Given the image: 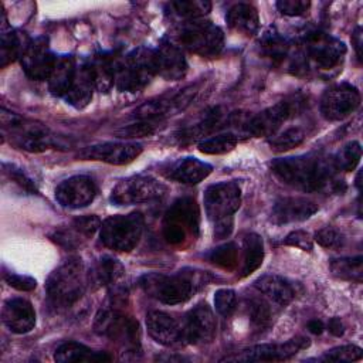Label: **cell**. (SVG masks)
Here are the masks:
<instances>
[{"instance_id": "cell-1", "label": "cell", "mask_w": 363, "mask_h": 363, "mask_svg": "<svg viewBox=\"0 0 363 363\" xmlns=\"http://www.w3.org/2000/svg\"><path fill=\"white\" fill-rule=\"evenodd\" d=\"M272 173L285 184L313 193L330 189L332 191H342V180L335 177L333 159L322 155H301L292 157L277 159L271 163Z\"/></svg>"}, {"instance_id": "cell-2", "label": "cell", "mask_w": 363, "mask_h": 363, "mask_svg": "<svg viewBox=\"0 0 363 363\" xmlns=\"http://www.w3.org/2000/svg\"><path fill=\"white\" fill-rule=\"evenodd\" d=\"M208 281L210 275L207 272L183 268L173 275H143L139 279V285L149 296L167 305H177L189 301L199 289L207 285Z\"/></svg>"}, {"instance_id": "cell-3", "label": "cell", "mask_w": 363, "mask_h": 363, "mask_svg": "<svg viewBox=\"0 0 363 363\" xmlns=\"http://www.w3.org/2000/svg\"><path fill=\"white\" fill-rule=\"evenodd\" d=\"M204 208L214 225L217 240L227 238L234 225V213L241 204V189L234 182H220L208 186L204 191Z\"/></svg>"}, {"instance_id": "cell-4", "label": "cell", "mask_w": 363, "mask_h": 363, "mask_svg": "<svg viewBox=\"0 0 363 363\" xmlns=\"http://www.w3.org/2000/svg\"><path fill=\"white\" fill-rule=\"evenodd\" d=\"M1 129L11 145L27 152H44L54 145V138L45 125L4 108H1Z\"/></svg>"}, {"instance_id": "cell-5", "label": "cell", "mask_w": 363, "mask_h": 363, "mask_svg": "<svg viewBox=\"0 0 363 363\" xmlns=\"http://www.w3.org/2000/svg\"><path fill=\"white\" fill-rule=\"evenodd\" d=\"M47 295L55 308H68L77 302L85 288L81 258L71 257L55 268L47 279Z\"/></svg>"}, {"instance_id": "cell-6", "label": "cell", "mask_w": 363, "mask_h": 363, "mask_svg": "<svg viewBox=\"0 0 363 363\" xmlns=\"http://www.w3.org/2000/svg\"><path fill=\"white\" fill-rule=\"evenodd\" d=\"M157 75L156 50L139 47L116 62L115 84L121 92H138Z\"/></svg>"}, {"instance_id": "cell-7", "label": "cell", "mask_w": 363, "mask_h": 363, "mask_svg": "<svg viewBox=\"0 0 363 363\" xmlns=\"http://www.w3.org/2000/svg\"><path fill=\"white\" fill-rule=\"evenodd\" d=\"M182 50H187L200 57H216L224 47L221 28L210 21L191 20L177 27L174 37L170 38Z\"/></svg>"}, {"instance_id": "cell-8", "label": "cell", "mask_w": 363, "mask_h": 363, "mask_svg": "<svg viewBox=\"0 0 363 363\" xmlns=\"http://www.w3.org/2000/svg\"><path fill=\"white\" fill-rule=\"evenodd\" d=\"M143 216L140 213H129L125 216H112L102 221L99 228L101 242L113 251H132L143 233Z\"/></svg>"}, {"instance_id": "cell-9", "label": "cell", "mask_w": 363, "mask_h": 363, "mask_svg": "<svg viewBox=\"0 0 363 363\" xmlns=\"http://www.w3.org/2000/svg\"><path fill=\"white\" fill-rule=\"evenodd\" d=\"M166 190V186L157 179L147 174H135L118 182L109 199L115 206L142 204L162 199Z\"/></svg>"}, {"instance_id": "cell-10", "label": "cell", "mask_w": 363, "mask_h": 363, "mask_svg": "<svg viewBox=\"0 0 363 363\" xmlns=\"http://www.w3.org/2000/svg\"><path fill=\"white\" fill-rule=\"evenodd\" d=\"M96 333L108 336L125 346L126 352H139V326L138 322L118 309H102L98 312L94 323Z\"/></svg>"}, {"instance_id": "cell-11", "label": "cell", "mask_w": 363, "mask_h": 363, "mask_svg": "<svg viewBox=\"0 0 363 363\" xmlns=\"http://www.w3.org/2000/svg\"><path fill=\"white\" fill-rule=\"evenodd\" d=\"M164 238L170 244H182L189 234L196 235L199 228V208L191 199H179L167 211L163 225Z\"/></svg>"}, {"instance_id": "cell-12", "label": "cell", "mask_w": 363, "mask_h": 363, "mask_svg": "<svg viewBox=\"0 0 363 363\" xmlns=\"http://www.w3.org/2000/svg\"><path fill=\"white\" fill-rule=\"evenodd\" d=\"M360 105V94L350 84H337L325 91L320 99V113L328 121H342Z\"/></svg>"}, {"instance_id": "cell-13", "label": "cell", "mask_w": 363, "mask_h": 363, "mask_svg": "<svg viewBox=\"0 0 363 363\" xmlns=\"http://www.w3.org/2000/svg\"><path fill=\"white\" fill-rule=\"evenodd\" d=\"M306 54L318 68L332 69L342 62L346 45L329 34L312 33L306 37Z\"/></svg>"}, {"instance_id": "cell-14", "label": "cell", "mask_w": 363, "mask_h": 363, "mask_svg": "<svg viewBox=\"0 0 363 363\" xmlns=\"http://www.w3.org/2000/svg\"><path fill=\"white\" fill-rule=\"evenodd\" d=\"M309 346L308 337H294L285 343H267V345H255L245 350H242L235 357H228L227 360L235 362H279L286 360L296 354L299 350L306 349Z\"/></svg>"}, {"instance_id": "cell-15", "label": "cell", "mask_w": 363, "mask_h": 363, "mask_svg": "<svg viewBox=\"0 0 363 363\" xmlns=\"http://www.w3.org/2000/svg\"><path fill=\"white\" fill-rule=\"evenodd\" d=\"M143 147L136 142H105L88 146L78 153L84 160H98L109 164H128L133 162Z\"/></svg>"}, {"instance_id": "cell-16", "label": "cell", "mask_w": 363, "mask_h": 363, "mask_svg": "<svg viewBox=\"0 0 363 363\" xmlns=\"http://www.w3.org/2000/svg\"><path fill=\"white\" fill-rule=\"evenodd\" d=\"M96 196L95 182L84 174L72 176L61 182L55 189V200L65 208H82Z\"/></svg>"}, {"instance_id": "cell-17", "label": "cell", "mask_w": 363, "mask_h": 363, "mask_svg": "<svg viewBox=\"0 0 363 363\" xmlns=\"http://www.w3.org/2000/svg\"><path fill=\"white\" fill-rule=\"evenodd\" d=\"M20 60L21 67L28 78L34 81H44L50 78L57 57L50 51L47 38L38 37L30 41L27 50Z\"/></svg>"}, {"instance_id": "cell-18", "label": "cell", "mask_w": 363, "mask_h": 363, "mask_svg": "<svg viewBox=\"0 0 363 363\" xmlns=\"http://www.w3.org/2000/svg\"><path fill=\"white\" fill-rule=\"evenodd\" d=\"M298 105L299 102H296L295 99H288L264 109L248 121V133H251L252 136H274L281 125L294 115Z\"/></svg>"}, {"instance_id": "cell-19", "label": "cell", "mask_w": 363, "mask_h": 363, "mask_svg": "<svg viewBox=\"0 0 363 363\" xmlns=\"http://www.w3.org/2000/svg\"><path fill=\"white\" fill-rule=\"evenodd\" d=\"M217 332V320L207 303H199L186 316L183 337L194 345L210 343Z\"/></svg>"}, {"instance_id": "cell-20", "label": "cell", "mask_w": 363, "mask_h": 363, "mask_svg": "<svg viewBox=\"0 0 363 363\" xmlns=\"http://www.w3.org/2000/svg\"><path fill=\"white\" fill-rule=\"evenodd\" d=\"M318 211V204L306 197H281L272 207V220L278 224L308 220Z\"/></svg>"}, {"instance_id": "cell-21", "label": "cell", "mask_w": 363, "mask_h": 363, "mask_svg": "<svg viewBox=\"0 0 363 363\" xmlns=\"http://www.w3.org/2000/svg\"><path fill=\"white\" fill-rule=\"evenodd\" d=\"M1 320L13 333H27L35 325V312L31 303L23 298H11L4 302Z\"/></svg>"}, {"instance_id": "cell-22", "label": "cell", "mask_w": 363, "mask_h": 363, "mask_svg": "<svg viewBox=\"0 0 363 363\" xmlns=\"http://www.w3.org/2000/svg\"><path fill=\"white\" fill-rule=\"evenodd\" d=\"M146 328L150 337L164 346H172L183 339V326L162 311H150L146 315Z\"/></svg>"}, {"instance_id": "cell-23", "label": "cell", "mask_w": 363, "mask_h": 363, "mask_svg": "<svg viewBox=\"0 0 363 363\" xmlns=\"http://www.w3.org/2000/svg\"><path fill=\"white\" fill-rule=\"evenodd\" d=\"M156 60L157 75L166 81H177L183 78L187 71V61L183 50L172 40L164 41L159 48H156Z\"/></svg>"}, {"instance_id": "cell-24", "label": "cell", "mask_w": 363, "mask_h": 363, "mask_svg": "<svg viewBox=\"0 0 363 363\" xmlns=\"http://www.w3.org/2000/svg\"><path fill=\"white\" fill-rule=\"evenodd\" d=\"M23 33L11 28L7 24L4 11L1 13V35H0V67L4 68L17 58H21L30 44Z\"/></svg>"}, {"instance_id": "cell-25", "label": "cell", "mask_w": 363, "mask_h": 363, "mask_svg": "<svg viewBox=\"0 0 363 363\" xmlns=\"http://www.w3.org/2000/svg\"><path fill=\"white\" fill-rule=\"evenodd\" d=\"M211 164L197 157H183L172 164L167 177L184 184H197L203 182L211 173Z\"/></svg>"}, {"instance_id": "cell-26", "label": "cell", "mask_w": 363, "mask_h": 363, "mask_svg": "<svg viewBox=\"0 0 363 363\" xmlns=\"http://www.w3.org/2000/svg\"><path fill=\"white\" fill-rule=\"evenodd\" d=\"M94 89H96V88H95V81H94L91 65L82 64L79 68H77L72 85L64 98L74 108L82 109L91 102Z\"/></svg>"}, {"instance_id": "cell-27", "label": "cell", "mask_w": 363, "mask_h": 363, "mask_svg": "<svg viewBox=\"0 0 363 363\" xmlns=\"http://www.w3.org/2000/svg\"><path fill=\"white\" fill-rule=\"evenodd\" d=\"M254 286L265 296L269 302L278 306H286L295 296L294 286L282 277L267 274L259 277Z\"/></svg>"}, {"instance_id": "cell-28", "label": "cell", "mask_w": 363, "mask_h": 363, "mask_svg": "<svg viewBox=\"0 0 363 363\" xmlns=\"http://www.w3.org/2000/svg\"><path fill=\"white\" fill-rule=\"evenodd\" d=\"M225 20L233 30L245 35H254L259 28L258 11L248 3H237L231 6L227 11Z\"/></svg>"}, {"instance_id": "cell-29", "label": "cell", "mask_w": 363, "mask_h": 363, "mask_svg": "<svg viewBox=\"0 0 363 363\" xmlns=\"http://www.w3.org/2000/svg\"><path fill=\"white\" fill-rule=\"evenodd\" d=\"M75 72H77V67H75L74 57L71 55L57 57L54 69L50 78L47 79L51 94L55 96H65L72 85Z\"/></svg>"}, {"instance_id": "cell-30", "label": "cell", "mask_w": 363, "mask_h": 363, "mask_svg": "<svg viewBox=\"0 0 363 363\" xmlns=\"http://www.w3.org/2000/svg\"><path fill=\"white\" fill-rule=\"evenodd\" d=\"M55 362H109L112 357L105 352H95L78 342L62 343L54 353Z\"/></svg>"}, {"instance_id": "cell-31", "label": "cell", "mask_w": 363, "mask_h": 363, "mask_svg": "<svg viewBox=\"0 0 363 363\" xmlns=\"http://www.w3.org/2000/svg\"><path fill=\"white\" fill-rule=\"evenodd\" d=\"M91 69L95 81V88L101 92H109L115 84L116 62L108 54L96 55L91 62Z\"/></svg>"}, {"instance_id": "cell-32", "label": "cell", "mask_w": 363, "mask_h": 363, "mask_svg": "<svg viewBox=\"0 0 363 363\" xmlns=\"http://www.w3.org/2000/svg\"><path fill=\"white\" fill-rule=\"evenodd\" d=\"M242 250H244V259H242L241 277H247L252 274L255 269H258L259 265L262 264L264 241L258 234L250 233L244 237Z\"/></svg>"}, {"instance_id": "cell-33", "label": "cell", "mask_w": 363, "mask_h": 363, "mask_svg": "<svg viewBox=\"0 0 363 363\" xmlns=\"http://www.w3.org/2000/svg\"><path fill=\"white\" fill-rule=\"evenodd\" d=\"M169 9L177 17L191 21L206 16L211 10V3L207 0H179L169 3Z\"/></svg>"}, {"instance_id": "cell-34", "label": "cell", "mask_w": 363, "mask_h": 363, "mask_svg": "<svg viewBox=\"0 0 363 363\" xmlns=\"http://www.w3.org/2000/svg\"><path fill=\"white\" fill-rule=\"evenodd\" d=\"M362 262H363V258L360 255L332 259L330 271L337 278L362 282V277H363Z\"/></svg>"}, {"instance_id": "cell-35", "label": "cell", "mask_w": 363, "mask_h": 363, "mask_svg": "<svg viewBox=\"0 0 363 363\" xmlns=\"http://www.w3.org/2000/svg\"><path fill=\"white\" fill-rule=\"evenodd\" d=\"M123 275H125V268L119 261L111 257L101 258L96 267V278L102 285L113 288L119 285V281L123 278Z\"/></svg>"}, {"instance_id": "cell-36", "label": "cell", "mask_w": 363, "mask_h": 363, "mask_svg": "<svg viewBox=\"0 0 363 363\" xmlns=\"http://www.w3.org/2000/svg\"><path fill=\"white\" fill-rule=\"evenodd\" d=\"M238 139L234 133L225 132L216 135L213 138L204 139L203 142L199 143V150L206 155H223L230 150H233L237 145Z\"/></svg>"}, {"instance_id": "cell-37", "label": "cell", "mask_w": 363, "mask_h": 363, "mask_svg": "<svg viewBox=\"0 0 363 363\" xmlns=\"http://www.w3.org/2000/svg\"><path fill=\"white\" fill-rule=\"evenodd\" d=\"M360 157H362V146L357 140H352L346 143L343 147H340L337 155L333 157V163L337 170L352 172L359 164Z\"/></svg>"}, {"instance_id": "cell-38", "label": "cell", "mask_w": 363, "mask_h": 363, "mask_svg": "<svg viewBox=\"0 0 363 363\" xmlns=\"http://www.w3.org/2000/svg\"><path fill=\"white\" fill-rule=\"evenodd\" d=\"M207 258L210 262L225 268V269H233L237 265V258H238V250L234 242H227L224 245H220L214 250H211L207 254Z\"/></svg>"}, {"instance_id": "cell-39", "label": "cell", "mask_w": 363, "mask_h": 363, "mask_svg": "<svg viewBox=\"0 0 363 363\" xmlns=\"http://www.w3.org/2000/svg\"><path fill=\"white\" fill-rule=\"evenodd\" d=\"M305 139V133L301 128H289L282 133L271 139V147L277 152H285L295 146H299Z\"/></svg>"}, {"instance_id": "cell-40", "label": "cell", "mask_w": 363, "mask_h": 363, "mask_svg": "<svg viewBox=\"0 0 363 363\" xmlns=\"http://www.w3.org/2000/svg\"><path fill=\"white\" fill-rule=\"evenodd\" d=\"M261 45L264 52L272 60H282L288 51L286 43L275 31L265 33V35L262 37Z\"/></svg>"}, {"instance_id": "cell-41", "label": "cell", "mask_w": 363, "mask_h": 363, "mask_svg": "<svg viewBox=\"0 0 363 363\" xmlns=\"http://www.w3.org/2000/svg\"><path fill=\"white\" fill-rule=\"evenodd\" d=\"M315 241L328 250H340L345 245L343 234L335 227H323L316 231Z\"/></svg>"}, {"instance_id": "cell-42", "label": "cell", "mask_w": 363, "mask_h": 363, "mask_svg": "<svg viewBox=\"0 0 363 363\" xmlns=\"http://www.w3.org/2000/svg\"><path fill=\"white\" fill-rule=\"evenodd\" d=\"M363 356L362 349L356 345H345V346H337L330 350H328L323 356L325 360H332V362H354L360 360Z\"/></svg>"}, {"instance_id": "cell-43", "label": "cell", "mask_w": 363, "mask_h": 363, "mask_svg": "<svg viewBox=\"0 0 363 363\" xmlns=\"http://www.w3.org/2000/svg\"><path fill=\"white\" fill-rule=\"evenodd\" d=\"M235 292L233 289H218L214 295V306L223 316H228L235 309Z\"/></svg>"}, {"instance_id": "cell-44", "label": "cell", "mask_w": 363, "mask_h": 363, "mask_svg": "<svg viewBox=\"0 0 363 363\" xmlns=\"http://www.w3.org/2000/svg\"><path fill=\"white\" fill-rule=\"evenodd\" d=\"M248 313L251 318V322L258 328H265L269 325L271 320V309L267 303L262 301H251Z\"/></svg>"}, {"instance_id": "cell-45", "label": "cell", "mask_w": 363, "mask_h": 363, "mask_svg": "<svg viewBox=\"0 0 363 363\" xmlns=\"http://www.w3.org/2000/svg\"><path fill=\"white\" fill-rule=\"evenodd\" d=\"M101 220L96 216H82V217H77L71 225L84 237V238H89L95 234L96 230L101 228Z\"/></svg>"}, {"instance_id": "cell-46", "label": "cell", "mask_w": 363, "mask_h": 363, "mask_svg": "<svg viewBox=\"0 0 363 363\" xmlns=\"http://www.w3.org/2000/svg\"><path fill=\"white\" fill-rule=\"evenodd\" d=\"M4 167V173L14 182L17 183L24 191L27 193H35L37 189L34 186V182L21 170V169H17L14 164H3Z\"/></svg>"}, {"instance_id": "cell-47", "label": "cell", "mask_w": 363, "mask_h": 363, "mask_svg": "<svg viewBox=\"0 0 363 363\" xmlns=\"http://www.w3.org/2000/svg\"><path fill=\"white\" fill-rule=\"evenodd\" d=\"M311 3L306 0H279L277 9L285 16H302L308 11Z\"/></svg>"}, {"instance_id": "cell-48", "label": "cell", "mask_w": 363, "mask_h": 363, "mask_svg": "<svg viewBox=\"0 0 363 363\" xmlns=\"http://www.w3.org/2000/svg\"><path fill=\"white\" fill-rule=\"evenodd\" d=\"M156 122H145L139 121L138 123H132L122 130L118 132L119 138H139V136H146L150 135L155 130Z\"/></svg>"}, {"instance_id": "cell-49", "label": "cell", "mask_w": 363, "mask_h": 363, "mask_svg": "<svg viewBox=\"0 0 363 363\" xmlns=\"http://www.w3.org/2000/svg\"><path fill=\"white\" fill-rule=\"evenodd\" d=\"M284 244H285V245H291V247L301 248V250H303V251H311L312 247H313V242H312L311 235H309L306 231H302V230H296V231L289 233V234L285 237Z\"/></svg>"}, {"instance_id": "cell-50", "label": "cell", "mask_w": 363, "mask_h": 363, "mask_svg": "<svg viewBox=\"0 0 363 363\" xmlns=\"http://www.w3.org/2000/svg\"><path fill=\"white\" fill-rule=\"evenodd\" d=\"M4 281L18 289V291H33L35 286H37V281L31 277H27V275H18V274H4Z\"/></svg>"}, {"instance_id": "cell-51", "label": "cell", "mask_w": 363, "mask_h": 363, "mask_svg": "<svg viewBox=\"0 0 363 363\" xmlns=\"http://www.w3.org/2000/svg\"><path fill=\"white\" fill-rule=\"evenodd\" d=\"M328 329L332 335L335 336H342L345 329H343V323L340 322V319L337 318H332L329 322H328Z\"/></svg>"}, {"instance_id": "cell-52", "label": "cell", "mask_w": 363, "mask_h": 363, "mask_svg": "<svg viewBox=\"0 0 363 363\" xmlns=\"http://www.w3.org/2000/svg\"><path fill=\"white\" fill-rule=\"evenodd\" d=\"M308 329H309V332H311V333H313V335H320V333L323 332L325 326H323L322 320L312 319V320H309V322H308Z\"/></svg>"}, {"instance_id": "cell-53", "label": "cell", "mask_w": 363, "mask_h": 363, "mask_svg": "<svg viewBox=\"0 0 363 363\" xmlns=\"http://www.w3.org/2000/svg\"><path fill=\"white\" fill-rule=\"evenodd\" d=\"M352 41H353V44H354V50H356L357 58L360 60V55H362V51H360V48H362V30H360V28H356Z\"/></svg>"}]
</instances>
